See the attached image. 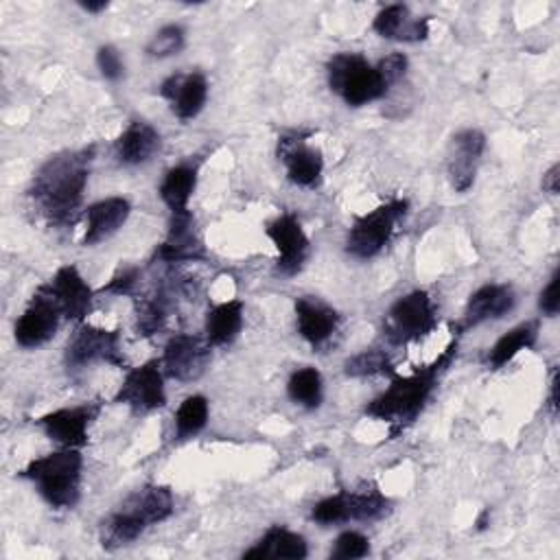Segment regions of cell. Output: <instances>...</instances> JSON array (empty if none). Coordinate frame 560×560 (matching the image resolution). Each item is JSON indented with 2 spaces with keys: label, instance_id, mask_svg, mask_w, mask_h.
Wrapping results in <instances>:
<instances>
[{
  "label": "cell",
  "instance_id": "obj_25",
  "mask_svg": "<svg viewBox=\"0 0 560 560\" xmlns=\"http://www.w3.org/2000/svg\"><path fill=\"white\" fill-rule=\"evenodd\" d=\"M243 328V302L228 300L214 304L206 315V341L210 348L232 343Z\"/></svg>",
  "mask_w": 560,
  "mask_h": 560
},
{
  "label": "cell",
  "instance_id": "obj_14",
  "mask_svg": "<svg viewBox=\"0 0 560 560\" xmlns=\"http://www.w3.org/2000/svg\"><path fill=\"white\" fill-rule=\"evenodd\" d=\"M265 232L278 249L276 269L282 276L298 273L304 267V262L308 258V247H311L308 236H306L302 223L298 221V217L291 212H284L278 219H273Z\"/></svg>",
  "mask_w": 560,
  "mask_h": 560
},
{
  "label": "cell",
  "instance_id": "obj_13",
  "mask_svg": "<svg viewBox=\"0 0 560 560\" xmlns=\"http://www.w3.org/2000/svg\"><path fill=\"white\" fill-rule=\"evenodd\" d=\"M486 151V136L479 129H462L451 138L446 153V175L457 192L470 190L475 184L477 166Z\"/></svg>",
  "mask_w": 560,
  "mask_h": 560
},
{
  "label": "cell",
  "instance_id": "obj_28",
  "mask_svg": "<svg viewBox=\"0 0 560 560\" xmlns=\"http://www.w3.org/2000/svg\"><path fill=\"white\" fill-rule=\"evenodd\" d=\"M538 337V322H525L514 326L512 330H508L505 335H501L497 339V343L490 348L488 352V365L492 370L503 368L505 363H510L521 350H527L536 343Z\"/></svg>",
  "mask_w": 560,
  "mask_h": 560
},
{
  "label": "cell",
  "instance_id": "obj_11",
  "mask_svg": "<svg viewBox=\"0 0 560 560\" xmlns=\"http://www.w3.org/2000/svg\"><path fill=\"white\" fill-rule=\"evenodd\" d=\"M61 308L57 306L50 291L42 284L35 295L31 298L28 306L15 322V341L22 348H39L50 341L61 322Z\"/></svg>",
  "mask_w": 560,
  "mask_h": 560
},
{
  "label": "cell",
  "instance_id": "obj_2",
  "mask_svg": "<svg viewBox=\"0 0 560 560\" xmlns=\"http://www.w3.org/2000/svg\"><path fill=\"white\" fill-rule=\"evenodd\" d=\"M457 343L453 341L431 365L416 370L413 374L389 376V387L365 407V416L383 420L392 427V435L409 427L431 398L438 376L448 368Z\"/></svg>",
  "mask_w": 560,
  "mask_h": 560
},
{
  "label": "cell",
  "instance_id": "obj_26",
  "mask_svg": "<svg viewBox=\"0 0 560 560\" xmlns=\"http://www.w3.org/2000/svg\"><path fill=\"white\" fill-rule=\"evenodd\" d=\"M195 186H197V164L182 162L166 171L158 192L166 203V208L171 210V214H177L188 210V201L195 192Z\"/></svg>",
  "mask_w": 560,
  "mask_h": 560
},
{
  "label": "cell",
  "instance_id": "obj_17",
  "mask_svg": "<svg viewBox=\"0 0 560 560\" xmlns=\"http://www.w3.org/2000/svg\"><path fill=\"white\" fill-rule=\"evenodd\" d=\"M158 92L171 103V109L179 120H190L208 101V81L201 72H175L160 83Z\"/></svg>",
  "mask_w": 560,
  "mask_h": 560
},
{
  "label": "cell",
  "instance_id": "obj_9",
  "mask_svg": "<svg viewBox=\"0 0 560 560\" xmlns=\"http://www.w3.org/2000/svg\"><path fill=\"white\" fill-rule=\"evenodd\" d=\"M114 402L127 405L136 413H149L166 405L164 370L160 359H151L138 368H129Z\"/></svg>",
  "mask_w": 560,
  "mask_h": 560
},
{
  "label": "cell",
  "instance_id": "obj_35",
  "mask_svg": "<svg viewBox=\"0 0 560 560\" xmlns=\"http://www.w3.org/2000/svg\"><path fill=\"white\" fill-rule=\"evenodd\" d=\"M96 66L107 81H120L125 77V63L120 59V52L112 44L98 46Z\"/></svg>",
  "mask_w": 560,
  "mask_h": 560
},
{
  "label": "cell",
  "instance_id": "obj_21",
  "mask_svg": "<svg viewBox=\"0 0 560 560\" xmlns=\"http://www.w3.org/2000/svg\"><path fill=\"white\" fill-rule=\"evenodd\" d=\"M160 142H162L160 133L151 122L142 118H133L114 140V153L120 164L138 166L149 162L155 155V151L160 149Z\"/></svg>",
  "mask_w": 560,
  "mask_h": 560
},
{
  "label": "cell",
  "instance_id": "obj_10",
  "mask_svg": "<svg viewBox=\"0 0 560 560\" xmlns=\"http://www.w3.org/2000/svg\"><path fill=\"white\" fill-rule=\"evenodd\" d=\"M103 409L101 400H90L74 407H61L48 411L35 420V424L50 438L55 444L63 448H81L88 444V433L92 422L98 418Z\"/></svg>",
  "mask_w": 560,
  "mask_h": 560
},
{
  "label": "cell",
  "instance_id": "obj_36",
  "mask_svg": "<svg viewBox=\"0 0 560 560\" xmlns=\"http://www.w3.org/2000/svg\"><path fill=\"white\" fill-rule=\"evenodd\" d=\"M138 269L136 267H125L120 269L105 287H101L103 293H114V295H129L138 282Z\"/></svg>",
  "mask_w": 560,
  "mask_h": 560
},
{
  "label": "cell",
  "instance_id": "obj_19",
  "mask_svg": "<svg viewBox=\"0 0 560 560\" xmlns=\"http://www.w3.org/2000/svg\"><path fill=\"white\" fill-rule=\"evenodd\" d=\"M514 304H516V295L510 284H497V282L481 284L466 302L462 328L466 330V328L479 326L481 322L499 319L508 315L514 308Z\"/></svg>",
  "mask_w": 560,
  "mask_h": 560
},
{
  "label": "cell",
  "instance_id": "obj_34",
  "mask_svg": "<svg viewBox=\"0 0 560 560\" xmlns=\"http://www.w3.org/2000/svg\"><path fill=\"white\" fill-rule=\"evenodd\" d=\"M370 553V540L361 532H341L330 551L332 560H357Z\"/></svg>",
  "mask_w": 560,
  "mask_h": 560
},
{
  "label": "cell",
  "instance_id": "obj_7",
  "mask_svg": "<svg viewBox=\"0 0 560 560\" xmlns=\"http://www.w3.org/2000/svg\"><path fill=\"white\" fill-rule=\"evenodd\" d=\"M438 326V313L424 289L400 295L385 315V337L392 346H405L424 339Z\"/></svg>",
  "mask_w": 560,
  "mask_h": 560
},
{
  "label": "cell",
  "instance_id": "obj_30",
  "mask_svg": "<svg viewBox=\"0 0 560 560\" xmlns=\"http://www.w3.org/2000/svg\"><path fill=\"white\" fill-rule=\"evenodd\" d=\"M171 311V295L166 289H160L151 298H144L136 306V330L142 337H151L164 328Z\"/></svg>",
  "mask_w": 560,
  "mask_h": 560
},
{
  "label": "cell",
  "instance_id": "obj_33",
  "mask_svg": "<svg viewBox=\"0 0 560 560\" xmlns=\"http://www.w3.org/2000/svg\"><path fill=\"white\" fill-rule=\"evenodd\" d=\"M186 46V31L179 24L162 26L147 44V55L153 59H166L177 55Z\"/></svg>",
  "mask_w": 560,
  "mask_h": 560
},
{
  "label": "cell",
  "instance_id": "obj_31",
  "mask_svg": "<svg viewBox=\"0 0 560 560\" xmlns=\"http://www.w3.org/2000/svg\"><path fill=\"white\" fill-rule=\"evenodd\" d=\"M208 422V400L201 394L186 396L175 411V435L177 440H188L197 435Z\"/></svg>",
  "mask_w": 560,
  "mask_h": 560
},
{
  "label": "cell",
  "instance_id": "obj_6",
  "mask_svg": "<svg viewBox=\"0 0 560 560\" xmlns=\"http://www.w3.org/2000/svg\"><path fill=\"white\" fill-rule=\"evenodd\" d=\"M407 199H389L372 212L354 217L346 236V252L359 260L376 256L389 243L396 223L407 214Z\"/></svg>",
  "mask_w": 560,
  "mask_h": 560
},
{
  "label": "cell",
  "instance_id": "obj_29",
  "mask_svg": "<svg viewBox=\"0 0 560 560\" xmlns=\"http://www.w3.org/2000/svg\"><path fill=\"white\" fill-rule=\"evenodd\" d=\"M287 394L295 405H300L304 409H317L324 398V385H322L319 370H315L311 365L295 370L289 376Z\"/></svg>",
  "mask_w": 560,
  "mask_h": 560
},
{
  "label": "cell",
  "instance_id": "obj_23",
  "mask_svg": "<svg viewBox=\"0 0 560 560\" xmlns=\"http://www.w3.org/2000/svg\"><path fill=\"white\" fill-rule=\"evenodd\" d=\"M429 15L416 18L411 15L407 4H387L383 7L374 22L372 31L385 39H396V42H422L429 37Z\"/></svg>",
  "mask_w": 560,
  "mask_h": 560
},
{
  "label": "cell",
  "instance_id": "obj_3",
  "mask_svg": "<svg viewBox=\"0 0 560 560\" xmlns=\"http://www.w3.org/2000/svg\"><path fill=\"white\" fill-rule=\"evenodd\" d=\"M173 508L175 501L168 486L147 483L133 490L114 512L101 521V547L116 551L131 545L147 527L166 521L173 514Z\"/></svg>",
  "mask_w": 560,
  "mask_h": 560
},
{
  "label": "cell",
  "instance_id": "obj_42",
  "mask_svg": "<svg viewBox=\"0 0 560 560\" xmlns=\"http://www.w3.org/2000/svg\"><path fill=\"white\" fill-rule=\"evenodd\" d=\"M488 523H490V508H486V510L479 514V518H477V529H479V532L486 529Z\"/></svg>",
  "mask_w": 560,
  "mask_h": 560
},
{
  "label": "cell",
  "instance_id": "obj_37",
  "mask_svg": "<svg viewBox=\"0 0 560 560\" xmlns=\"http://www.w3.org/2000/svg\"><path fill=\"white\" fill-rule=\"evenodd\" d=\"M378 68H381L385 81L392 88L394 83H398L405 77V72H407V57L402 52H392V55H387V57H383L378 61Z\"/></svg>",
  "mask_w": 560,
  "mask_h": 560
},
{
  "label": "cell",
  "instance_id": "obj_40",
  "mask_svg": "<svg viewBox=\"0 0 560 560\" xmlns=\"http://www.w3.org/2000/svg\"><path fill=\"white\" fill-rule=\"evenodd\" d=\"M107 4H109L107 0H96V2H94V0H81V2H79V7H81L83 11H88V13H101L103 9H107Z\"/></svg>",
  "mask_w": 560,
  "mask_h": 560
},
{
  "label": "cell",
  "instance_id": "obj_27",
  "mask_svg": "<svg viewBox=\"0 0 560 560\" xmlns=\"http://www.w3.org/2000/svg\"><path fill=\"white\" fill-rule=\"evenodd\" d=\"M343 516L348 521H378L389 512V499L378 490L376 483H365L359 490L341 492Z\"/></svg>",
  "mask_w": 560,
  "mask_h": 560
},
{
  "label": "cell",
  "instance_id": "obj_5",
  "mask_svg": "<svg viewBox=\"0 0 560 560\" xmlns=\"http://www.w3.org/2000/svg\"><path fill=\"white\" fill-rule=\"evenodd\" d=\"M330 90L343 98L350 107H361L378 101L387 94L389 83L385 81L378 63H370L359 52H337L326 63Z\"/></svg>",
  "mask_w": 560,
  "mask_h": 560
},
{
  "label": "cell",
  "instance_id": "obj_8",
  "mask_svg": "<svg viewBox=\"0 0 560 560\" xmlns=\"http://www.w3.org/2000/svg\"><path fill=\"white\" fill-rule=\"evenodd\" d=\"M92 363H107L114 368L127 365L120 348V330L79 324L77 332L66 346V365L72 370H81Z\"/></svg>",
  "mask_w": 560,
  "mask_h": 560
},
{
  "label": "cell",
  "instance_id": "obj_16",
  "mask_svg": "<svg viewBox=\"0 0 560 560\" xmlns=\"http://www.w3.org/2000/svg\"><path fill=\"white\" fill-rule=\"evenodd\" d=\"M50 295L55 298L57 306L61 308V315L74 324H83L92 308L94 291L85 282V278L79 273L74 265H63L57 269L52 280L44 284Z\"/></svg>",
  "mask_w": 560,
  "mask_h": 560
},
{
  "label": "cell",
  "instance_id": "obj_41",
  "mask_svg": "<svg viewBox=\"0 0 560 560\" xmlns=\"http://www.w3.org/2000/svg\"><path fill=\"white\" fill-rule=\"evenodd\" d=\"M549 411L556 416V409H558V402H556V389H558V378H556V372L551 374V383H549Z\"/></svg>",
  "mask_w": 560,
  "mask_h": 560
},
{
  "label": "cell",
  "instance_id": "obj_18",
  "mask_svg": "<svg viewBox=\"0 0 560 560\" xmlns=\"http://www.w3.org/2000/svg\"><path fill=\"white\" fill-rule=\"evenodd\" d=\"M339 313L311 295L298 298L295 300V322H298V332L304 341H308L313 348H322L337 330L339 326Z\"/></svg>",
  "mask_w": 560,
  "mask_h": 560
},
{
  "label": "cell",
  "instance_id": "obj_39",
  "mask_svg": "<svg viewBox=\"0 0 560 560\" xmlns=\"http://www.w3.org/2000/svg\"><path fill=\"white\" fill-rule=\"evenodd\" d=\"M560 164L556 162L545 175H542V190H547L549 195H558L560 190Z\"/></svg>",
  "mask_w": 560,
  "mask_h": 560
},
{
  "label": "cell",
  "instance_id": "obj_22",
  "mask_svg": "<svg viewBox=\"0 0 560 560\" xmlns=\"http://www.w3.org/2000/svg\"><path fill=\"white\" fill-rule=\"evenodd\" d=\"M131 203L125 197H107L101 201H94L85 210V232L81 243L83 245H96L112 234H116L125 221L129 219Z\"/></svg>",
  "mask_w": 560,
  "mask_h": 560
},
{
  "label": "cell",
  "instance_id": "obj_12",
  "mask_svg": "<svg viewBox=\"0 0 560 560\" xmlns=\"http://www.w3.org/2000/svg\"><path fill=\"white\" fill-rule=\"evenodd\" d=\"M278 160L287 168L291 184L302 188H317L324 173V158L319 149L306 144V133L291 131L278 140Z\"/></svg>",
  "mask_w": 560,
  "mask_h": 560
},
{
  "label": "cell",
  "instance_id": "obj_20",
  "mask_svg": "<svg viewBox=\"0 0 560 560\" xmlns=\"http://www.w3.org/2000/svg\"><path fill=\"white\" fill-rule=\"evenodd\" d=\"M203 256V243L195 228V217L190 210L171 214L168 232L158 249V258L164 262L197 260Z\"/></svg>",
  "mask_w": 560,
  "mask_h": 560
},
{
  "label": "cell",
  "instance_id": "obj_38",
  "mask_svg": "<svg viewBox=\"0 0 560 560\" xmlns=\"http://www.w3.org/2000/svg\"><path fill=\"white\" fill-rule=\"evenodd\" d=\"M558 282H560V271L556 269L547 282V287L540 291V300H538V306L545 315L553 317L558 315V308H560V295H558Z\"/></svg>",
  "mask_w": 560,
  "mask_h": 560
},
{
  "label": "cell",
  "instance_id": "obj_32",
  "mask_svg": "<svg viewBox=\"0 0 560 560\" xmlns=\"http://www.w3.org/2000/svg\"><path fill=\"white\" fill-rule=\"evenodd\" d=\"M346 374L348 376H372V374H396L389 354L381 348L363 350L346 361Z\"/></svg>",
  "mask_w": 560,
  "mask_h": 560
},
{
  "label": "cell",
  "instance_id": "obj_24",
  "mask_svg": "<svg viewBox=\"0 0 560 560\" xmlns=\"http://www.w3.org/2000/svg\"><path fill=\"white\" fill-rule=\"evenodd\" d=\"M308 556L306 540L280 525H273L265 532V536L243 553V558H280V560H304Z\"/></svg>",
  "mask_w": 560,
  "mask_h": 560
},
{
  "label": "cell",
  "instance_id": "obj_15",
  "mask_svg": "<svg viewBox=\"0 0 560 560\" xmlns=\"http://www.w3.org/2000/svg\"><path fill=\"white\" fill-rule=\"evenodd\" d=\"M208 359H210V343L206 339L179 332L166 341L160 363L166 376L175 381H192L201 376Z\"/></svg>",
  "mask_w": 560,
  "mask_h": 560
},
{
  "label": "cell",
  "instance_id": "obj_1",
  "mask_svg": "<svg viewBox=\"0 0 560 560\" xmlns=\"http://www.w3.org/2000/svg\"><path fill=\"white\" fill-rule=\"evenodd\" d=\"M94 162V147L50 155L33 175L28 197L48 225H72L83 201Z\"/></svg>",
  "mask_w": 560,
  "mask_h": 560
},
{
  "label": "cell",
  "instance_id": "obj_4",
  "mask_svg": "<svg viewBox=\"0 0 560 560\" xmlns=\"http://www.w3.org/2000/svg\"><path fill=\"white\" fill-rule=\"evenodd\" d=\"M83 455L79 448H59L31 459L20 477L35 483L39 497L55 510H70L81 499Z\"/></svg>",
  "mask_w": 560,
  "mask_h": 560
}]
</instances>
